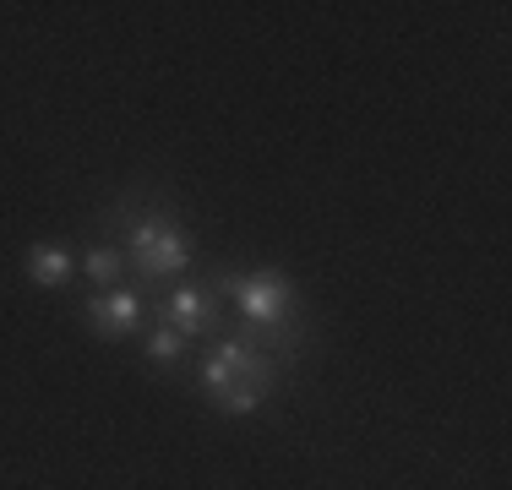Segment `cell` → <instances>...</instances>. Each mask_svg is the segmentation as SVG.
<instances>
[{
  "label": "cell",
  "mask_w": 512,
  "mask_h": 490,
  "mask_svg": "<svg viewBox=\"0 0 512 490\" xmlns=\"http://www.w3.org/2000/svg\"><path fill=\"white\" fill-rule=\"evenodd\" d=\"M213 294L207 289H191V284H175L169 294H158V322L164 327H175L180 338H197L213 327Z\"/></svg>",
  "instance_id": "obj_4"
},
{
  "label": "cell",
  "mask_w": 512,
  "mask_h": 490,
  "mask_svg": "<svg viewBox=\"0 0 512 490\" xmlns=\"http://www.w3.org/2000/svg\"><path fill=\"white\" fill-rule=\"evenodd\" d=\"M142 294H131V289H109V294H99V300H88L82 305V316H88V327L99 338H131L142 327Z\"/></svg>",
  "instance_id": "obj_5"
},
{
  "label": "cell",
  "mask_w": 512,
  "mask_h": 490,
  "mask_svg": "<svg viewBox=\"0 0 512 490\" xmlns=\"http://www.w3.org/2000/svg\"><path fill=\"white\" fill-rule=\"evenodd\" d=\"M22 273H28V284H39V289H66L71 273H77V262H71V251H60V245H33L28 262H22Z\"/></svg>",
  "instance_id": "obj_6"
},
{
  "label": "cell",
  "mask_w": 512,
  "mask_h": 490,
  "mask_svg": "<svg viewBox=\"0 0 512 490\" xmlns=\"http://www.w3.org/2000/svg\"><path fill=\"white\" fill-rule=\"evenodd\" d=\"M202 382L218 398L224 414H256L267 403V392L278 382V360L267 349H256L251 338H224L207 349Z\"/></svg>",
  "instance_id": "obj_1"
},
{
  "label": "cell",
  "mask_w": 512,
  "mask_h": 490,
  "mask_svg": "<svg viewBox=\"0 0 512 490\" xmlns=\"http://www.w3.org/2000/svg\"><path fill=\"white\" fill-rule=\"evenodd\" d=\"M82 273H88L93 284L115 289V284H120V273H126V256H120L115 245H93V251L82 256Z\"/></svg>",
  "instance_id": "obj_7"
},
{
  "label": "cell",
  "mask_w": 512,
  "mask_h": 490,
  "mask_svg": "<svg viewBox=\"0 0 512 490\" xmlns=\"http://www.w3.org/2000/svg\"><path fill=\"white\" fill-rule=\"evenodd\" d=\"M126 240H131V262H137V273H148L153 284H164V278H175V273L191 267V240H186V229H180L169 213L131 218Z\"/></svg>",
  "instance_id": "obj_2"
},
{
  "label": "cell",
  "mask_w": 512,
  "mask_h": 490,
  "mask_svg": "<svg viewBox=\"0 0 512 490\" xmlns=\"http://www.w3.org/2000/svg\"><path fill=\"white\" fill-rule=\"evenodd\" d=\"M180 354H186V338H180L175 327L158 322V327H153V338H148V360H153V365H175Z\"/></svg>",
  "instance_id": "obj_8"
},
{
  "label": "cell",
  "mask_w": 512,
  "mask_h": 490,
  "mask_svg": "<svg viewBox=\"0 0 512 490\" xmlns=\"http://www.w3.org/2000/svg\"><path fill=\"white\" fill-rule=\"evenodd\" d=\"M229 294H235L240 316H246L251 327H284L289 316H295V284H289L284 273H273V267L229 278Z\"/></svg>",
  "instance_id": "obj_3"
}]
</instances>
